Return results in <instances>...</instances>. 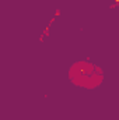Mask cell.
<instances>
[{"label": "cell", "instance_id": "obj_1", "mask_svg": "<svg viewBox=\"0 0 119 120\" xmlns=\"http://www.w3.org/2000/svg\"><path fill=\"white\" fill-rule=\"evenodd\" d=\"M97 73H101L99 68L91 66L88 63L80 61L71 67L70 77L73 80V84H76V85L94 88V87H98L102 81V75L97 77Z\"/></svg>", "mask_w": 119, "mask_h": 120}]
</instances>
